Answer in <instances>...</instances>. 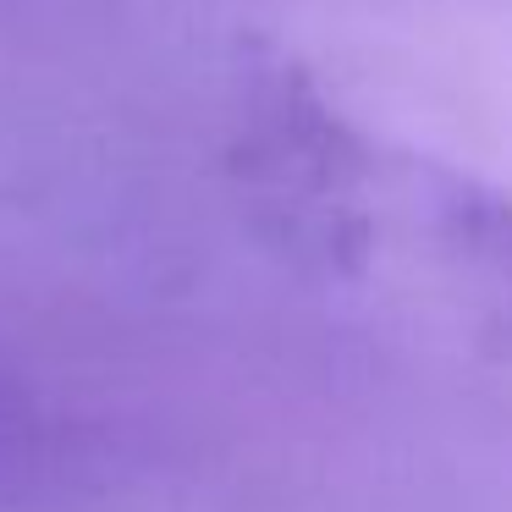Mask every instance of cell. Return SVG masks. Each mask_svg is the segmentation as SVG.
<instances>
[{
  "label": "cell",
  "instance_id": "1",
  "mask_svg": "<svg viewBox=\"0 0 512 512\" xmlns=\"http://www.w3.org/2000/svg\"><path fill=\"white\" fill-rule=\"evenodd\" d=\"M303 243L402 325L512 358V193L314 111L292 133Z\"/></svg>",
  "mask_w": 512,
  "mask_h": 512
},
{
  "label": "cell",
  "instance_id": "2",
  "mask_svg": "<svg viewBox=\"0 0 512 512\" xmlns=\"http://www.w3.org/2000/svg\"><path fill=\"white\" fill-rule=\"evenodd\" d=\"M67 485V424L0 369V512H23Z\"/></svg>",
  "mask_w": 512,
  "mask_h": 512
}]
</instances>
